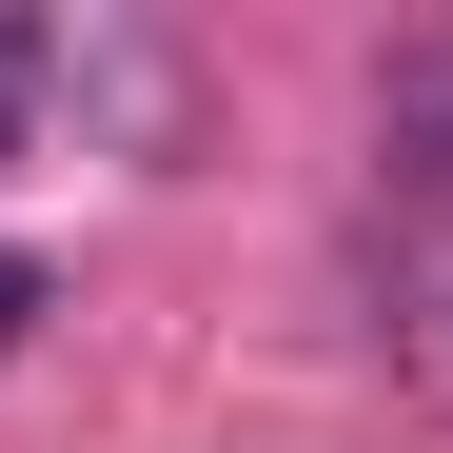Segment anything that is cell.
<instances>
[{
    "label": "cell",
    "mask_w": 453,
    "mask_h": 453,
    "mask_svg": "<svg viewBox=\"0 0 453 453\" xmlns=\"http://www.w3.org/2000/svg\"><path fill=\"white\" fill-rule=\"evenodd\" d=\"M40 296H59V276H40L20 237H0V355H20V335H40Z\"/></svg>",
    "instance_id": "2"
},
{
    "label": "cell",
    "mask_w": 453,
    "mask_h": 453,
    "mask_svg": "<svg viewBox=\"0 0 453 453\" xmlns=\"http://www.w3.org/2000/svg\"><path fill=\"white\" fill-rule=\"evenodd\" d=\"M20 99H40V20H0V158H20Z\"/></svg>",
    "instance_id": "1"
}]
</instances>
